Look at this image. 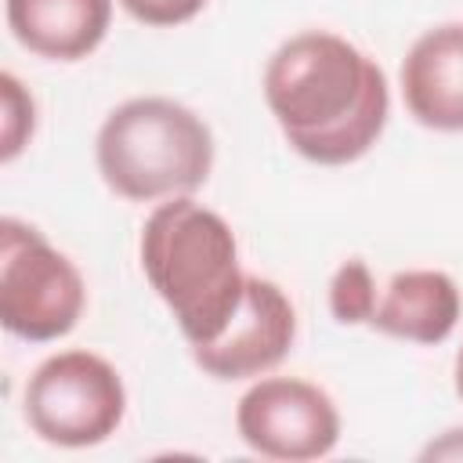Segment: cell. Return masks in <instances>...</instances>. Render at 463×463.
Segmentation results:
<instances>
[{
    "instance_id": "cell-6",
    "label": "cell",
    "mask_w": 463,
    "mask_h": 463,
    "mask_svg": "<svg viewBox=\"0 0 463 463\" xmlns=\"http://www.w3.org/2000/svg\"><path fill=\"white\" fill-rule=\"evenodd\" d=\"M235 427L253 452L286 463L318 459L340 441V412L333 398L293 376L257 380L239 398Z\"/></svg>"
},
{
    "instance_id": "cell-4",
    "label": "cell",
    "mask_w": 463,
    "mask_h": 463,
    "mask_svg": "<svg viewBox=\"0 0 463 463\" xmlns=\"http://www.w3.org/2000/svg\"><path fill=\"white\" fill-rule=\"evenodd\" d=\"M87 286L76 264L36 228L0 221V322L11 336L47 344L80 322Z\"/></svg>"
},
{
    "instance_id": "cell-13",
    "label": "cell",
    "mask_w": 463,
    "mask_h": 463,
    "mask_svg": "<svg viewBox=\"0 0 463 463\" xmlns=\"http://www.w3.org/2000/svg\"><path fill=\"white\" fill-rule=\"evenodd\" d=\"M119 4L145 25H181L206 7V0H119Z\"/></svg>"
},
{
    "instance_id": "cell-8",
    "label": "cell",
    "mask_w": 463,
    "mask_h": 463,
    "mask_svg": "<svg viewBox=\"0 0 463 463\" xmlns=\"http://www.w3.org/2000/svg\"><path fill=\"white\" fill-rule=\"evenodd\" d=\"M402 98L416 123L463 130V22L427 29L402 61Z\"/></svg>"
},
{
    "instance_id": "cell-15",
    "label": "cell",
    "mask_w": 463,
    "mask_h": 463,
    "mask_svg": "<svg viewBox=\"0 0 463 463\" xmlns=\"http://www.w3.org/2000/svg\"><path fill=\"white\" fill-rule=\"evenodd\" d=\"M456 391H459V398H463V347H459V354H456Z\"/></svg>"
},
{
    "instance_id": "cell-14",
    "label": "cell",
    "mask_w": 463,
    "mask_h": 463,
    "mask_svg": "<svg viewBox=\"0 0 463 463\" xmlns=\"http://www.w3.org/2000/svg\"><path fill=\"white\" fill-rule=\"evenodd\" d=\"M427 459L430 456H438V459H463V430H449L438 445H430L427 452H423Z\"/></svg>"
},
{
    "instance_id": "cell-10",
    "label": "cell",
    "mask_w": 463,
    "mask_h": 463,
    "mask_svg": "<svg viewBox=\"0 0 463 463\" xmlns=\"http://www.w3.org/2000/svg\"><path fill=\"white\" fill-rule=\"evenodd\" d=\"M459 322V289L445 271H398L387 282V293L376 300L369 318L373 329L412 340V344H441Z\"/></svg>"
},
{
    "instance_id": "cell-2",
    "label": "cell",
    "mask_w": 463,
    "mask_h": 463,
    "mask_svg": "<svg viewBox=\"0 0 463 463\" xmlns=\"http://www.w3.org/2000/svg\"><path fill=\"white\" fill-rule=\"evenodd\" d=\"M141 268L192 347L217 340L242 304L246 275L235 235L221 213L188 195H170L148 213Z\"/></svg>"
},
{
    "instance_id": "cell-3",
    "label": "cell",
    "mask_w": 463,
    "mask_h": 463,
    "mask_svg": "<svg viewBox=\"0 0 463 463\" xmlns=\"http://www.w3.org/2000/svg\"><path fill=\"white\" fill-rule=\"evenodd\" d=\"M105 184L134 203L195 192L213 170V134L170 98H130L98 130Z\"/></svg>"
},
{
    "instance_id": "cell-5",
    "label": "cell",
    "mask_w": 463,
    "mask_h": 463,
    "mask_svg": "<svg viewBox=\"0 0 463 463\" xmlns=\"http://www.w3.org/2000/svg\"><path fill=\"white\" fill-rule=\"evenodd\" d=\"M127 412L119 373L90 351H61L25 383V420L47 445L87 449L116 434Z\"/></svg>"
},
{
    "instance_id": "cell-12",
    "label": "cell",
    "mask_w": 463,
    "mask_h": 463,
    "mask_svg": "<svg viewBox=\"0 0 463 463\" xmlns=\"http://www.w3.org/2000/svg\"><path fill=\"white\" fill-rule=\"evenodd\" d=\"M0 94H4V148H0V156H4V163H11L33 137L36 109H33V98L22 90V83L11 72L0 76Z\"/></svg>"
},
{
    "instance_id": "cell-11",
    "label": "cell",
    "mask_w": 463,
    "mask_h": 463,
    "mask_svg": "<svg viewBox=\"0 0 463 463\" xmlns=\"http://www.w3.org/2000/svg\"><path fill=\"white\" fill-rule=\"evenodd\" d=\"M329 311L340 326H358L369 322L376 311V282L365 268V260L351 257L336 268L333 282H329Z\"/></svg>"
},
{
    "instance_id": "cell-7",
    "label": "cell",
    "mask_w": 463,
    "mask_h": 463,
    "mask_svg": "<svg viewBox=\"0 0 463 463\" xmlns=\"http://www.w3.org/2000/svg\"><path fill=\"white\" fill-rule=\"evenodd\" d=\"M297 336V311L289 297L257 275H246L242 304L235 307L224 333L203 347H192L203 373L213 380H250L275 369Z\"/></svg>"
},
{
    "instance_id": "cell-1",
    "label": "cell",
    "mask_w": 463,
    "mask_h": 463,
    "mask_svg": "<svg viewBox=\"0 0 463 463\" xmlns=\"http://www.w3.org/2000/svg\"><path fill=\"white\" fill-rule=\"evenodd\" d=\"M264 101L293 152L322 166L365 156L391 109L380 65L336 33L286 40L264 69Z\"/></svg>"
},
{
    "instance_id": "cell-9",
    "label": "cell",
    "mask_w": 463,
    "mask_h": 463,
    "mask_svg": "<svg viewBox=\"0 0 463 463\" xmlns=\"http://www.w3.org/2000/svg\"><path fill=\"white\" fill-rule=\"evenodd\" d=\"M112 0H7L14 40L51 61L87 58L109 33Z\"/></svg>"
}]
</instances>
